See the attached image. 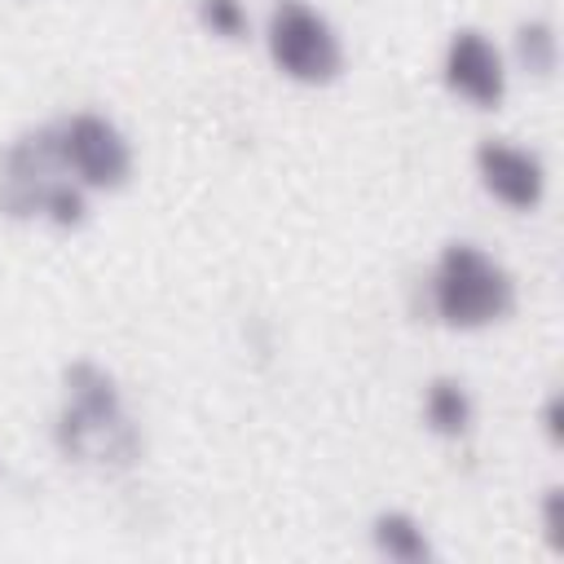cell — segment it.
Wrapping results in <instances>:
<instances>
[{
  "label": "cell",
  "instance_id": "10",
  "mask_svg": "<svg viewBox=\"0 0 564 564\" xmlns=\"http://www.w3.org/2000/svg\"><path fill=\"white\" fill-rule=\"evenodd\" d=\"M507 66L529 79H551L560 70V26L551 18H520L507 40Z\"/></svg>",
  "mask_w": 564,
  "mask_h": 564
},
{
  "label": "cell",
  "instance_id": "3",
  "mask_svg": "<svg viewBox=\"0 0 564 564\" xmlns=\"http://www.w3.org/2000/svg\"><path fill=\"white\" fill-rule=\"evenodd\" d=\"M93 194L62 167L53 128H26L0 150V216L18 225H44L75 234L88 225Z\"/></svg>",
  "mask_w": 564,
  "mask_h": 564
},
{
  "label": "cell",
  "instance_id": "13",
  "mask_svg": "<svg viewBox=\"0 0 564 564\" xmlns=\"http://www.w3.org/2000/svg\"><path fill=\"white\" fill-rule=\"evenodd\" d=\"M533 423H538V436H542L551 449L564 445V401H560V392H546V397L538 401Z\"/></svg>",
  "mask_w": 564,
  "mask_h": 564
},
{
  "label": "cell",
  "instance_id": "11",
  "mask_svg": "<svg viewBox=\"0 0 564 564\" xmlns=\"http://www.w3.org/2000/svg\"><path fill=\"white\" fill-rule=\"evenodd\" d=\"M194 18L220 44H242L251 35V9H247V0H194Z\"/></svg>",
  "mask_w": 564,
  "mask_h": 564
},
{
  "label": "cell",
  "instance_id": "6",
  "mask_svg": "<svg viewBox=\"0 0 564 564\" xmlns=\"http://www.w3.org/2000/svg\"><path fill=\"white\" fill-rule=\"evenodd\" d=\"M471 172L485 198L511 216H533L551 194L546 159L516 137H480L471 150Z\"/></svg>",
  "mask_w": 564,
  "mask_h": 564
},
{
  "label": "cell",
  "instance_id": "4",
  "mask_svg": "<svg viewBox=\"0 0 564 564\" xmlns=\"http://www.w3.org/2000/svg\"><path fill=\"white\" fill-rule=\"evenodd\" d=\"M273 70L300 88H330L344 66V35L313 0H273L260 26Z\"/></svg>",
  "mask_w": 564,
  "mask_h": 564
},
{
  "label": "cell",
  "instance_id": "1",
  "mask_svg": "<svg viewBox=\"0 0 564 564\" xmlns=\"http://www.w3.org/2000/svg\"><path fill=\"white\" fill-rule=\"evenodd\" d=\"M48 441L62 463L101 476L132 471L145 454V436L128 410L123 383L97 357H75L62 366Z\"/></svg>",
  "mask_w": 564,
  "mask_h": 564
},
{
  "label": "cell",
  "instance_id": "7",
  "mask_svg": "<svg viewBox=\"0 0 564 564\" xmlns=\"http://www.w3.org/2000/svg\"><path fill=\"white\" fill-rule=\"evenodd\" d=\"M441 84L471 110H498L511 93V66L502 44L485 26H454L441 48Z\"/></svg>",
  "mask_w": 564,
  "mask_h": 564
},
{
  "label": "cell",
  "instance_id": "9",
  "mask_svg": "<svg viewBox=\"0 0 564 564\" xmlns=\"http://www.w3.org/2000/svg\"><path fill=\"white\" fill-rule=\"evenodd\" d=\"M366 533H370V551L379 560H392V564H427V560H436V542H432L427 524L405 507L375 511Z\"/></svg>",
  "mask_w": 564,
  "mask_h": 564
},
{
  "label": "cell",
  "instance_id": "12",
  "mask_svg": "<svg viewBox=\"0 0 564 564\" xmlns=\"http://www.w3.org/2000/svg\"><path fill=\"white\" fill-rule=\"evenodd\" d=\"M538 529H542V542L564 555V485H546L538 494Z\"/></svg>",
  "mask_w": 564,
  "mask_h": 564
},
{
  "label": "cell",
  "instance_id": "8",
  "mask_svg": "<svg viewBox=\"0 0 564 564\" xmlns=\"http://www.w3.org/2000/svg\"><path fill=\"white\" fill-rule=\"evenodd\" d=\"M419 419L436 441H467L476 432V397L458 375H432L419 392Z\"/></svg>",
  "mask_w": 564,
  "mask_h": 564
},
{
  "label": "cell",
  "instance_id": "5",
  "mask_svg": "<svg viewBox=\"0 0 564 564\" xmlns=\"http://www.w3.org/2000/svg\"><path fill=\"white\" fill-rule=\"evenodd\" d=\"M53 145L62 154V167L88 189V194H119L132 181L137 154L128 132L106 110H66L48 119Z\"/></svg>",
  "mask_w": 564,
  "mask_h": 564
},
{
  "label": "cell",
  "instance_id": "2",
  "mask_svg": "<svg viewBox=\"0 0 564 564\" xmlns=\"http://www.w3.org/2000/svg\"><path fill=\"white\" fill-rule=\"evenodd\" d=\"M427 322L454 335H480L516 313V273L476 238H449L419 286Z\"/></svg>",
  "mask_w": 564,
  "mask_h": 564
}]
</instances>
